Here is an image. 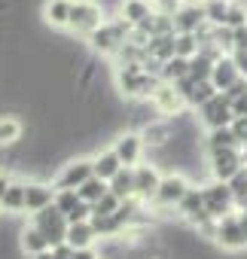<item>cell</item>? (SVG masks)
<instances>
[{
	"mask_svg": "<svg viewBox=\"0 0 247 259\" xmlns=\"http://www.w3.org/2000/svg\"><path fill=\"white\" fill-rule=\"evenodd\" d=\"M129 34H132V25H126L119 16H107V22L86 40L89 49L95 55H104V58H113L122 46L129 43Z\"/></svg>",
	"mask_w": 247,
	"mask_h": 259,
	"instance_id": "obj_1",
	"label": "cell"
},
{
	"mask_svg": "<svg viewBox=\"0 0 247 259\" xmlns=\"http://www.w3.org/2000/svg\"><path fill=\"white\" fill-rule=\"evenodd\" d=\"M195 183L183 174V171H168L162 174V186L156 192V201L150 204V210L156 217H168V210H177V204L186 198V192L192 189Z\"/></svg>",
	"mask_w": 247,
	"mask_h": 259,
	"instance_id": "obj_2",
	"label": "cell"
},
{
	"mask_svg": "<svg viewBox=\"0 0 247 259\" xmlns=\"http://www.w3.org/2000/svg\"><path fill=\"white\" fill-rule=\"evenodd\" d=\"M104 22H107V13H104V7L98 4V0H73L67 34H73L79 40H89Z\"/></svg>",
	"mask_w": 247,
	"mask_h": 259,
	"instance_id": "obj_3",
	"label": "cell"
},
{
	"mask_svg": "<svg viewBox=\"0 0 247 259\" xmlns=\"http://www.w3.org/2000/svg\"><path fill=\"white\" fill-rule=\"evenodd\" d=\"M201 195H204V213H208L214 223H220L223 217H229V213H235V210H238V207H235V195H232L229 183L208 180V183H201Z\"/></svg>",
	"mask_w": 247,
	"mask_h": 259,
	"instance_id": "obj_4",
	"label": "cell"
},
{
	"mask_svg": "<svg viewBox=\"0 0 247 259\" xmlns=\"http://www.w3.org/2000/svg\"><path fill=\"white\" fill-rule=\"evenodd\" d=\"M31 223L43 232V238L49 241V247H52V250H55L58 244H64V241H67V226H70V223H67V217H64L55 204H52V207H46V210H40V213H34V217H31Z\"/></svg>",
	"mask_w": 247,
	"mask_h": 259,
	"instance_id": "obj_5",
	"label": "cell"
},
{
	"mask_svg": "<svg viewBox=\"0 0 247 259\" xmlns=\"http://www.w3.org/2000/svg\"><path fill=\"white\" fill-rule=\"evenodd\" d=\"M110 150L116 153V159L122 162V168H138L144 162V153H147V147L141 141V132H129V128L113 138Z\"/></svg>",
	"mask_w": 247,
	"mask_h": 259,
	"instance_id": "obj_6",
	"label": "cell"
},
{
	"mask_svg": "<svg viewBox=\"0 0 247 259\" xmlns=\"http://www.w3.org/2000/svg\"><path fill=\"white\" fill-rule=\"evenodd\" d=\"M241 168H244L241 150H217V153H208V174L217 183H229Z\"/></svg>",
	"mask_w": 247,
	"mask_h": 259,
	"instance_id": "obj_7",
	"label": "cell"
},
{
	"mask_svg": "<svg viewBox=\"0 0 247 259\" xmlns=\"http://www.w3.org/2000/svg\"><path fill=\"white\" fill-rule=\"evenodd\" d=\"M159 186H162V171H159V165L150 162V159L141 162V165L135 168V198H138L141 204H153Z\"/></svg>",
	"mask_w": 247,
	"mask_h": 259,
	"instance_id": "obj_8",
	"label": "cell"
},
{
	"mask_svg": "<svg viewBox=\"0 0 247 259\" xmlns=\"http://www.w3.org/2000/svg\"><path fill=\"white\" fill-rule=\"evenodd\" d=\"M214 244L223 247V250H229V253L247 250V232H244L241 223H238V210L229 213V217H223V220L217 223V238H214Z\"/></svg>",
	"mask_w": 247,
	"mask_h": 259,
	"instance_id": "obj_9",
	"label": "cell"
},
{
	"mask_svg": "<svg viewBox=\"0 0 247 259\" xmlns=\"http://www.w3.org/2000/svg\"><path fill=\"white\" fill-rule=\"evenodd\" d=\"M198 122L208 128V132H214V128H229L235 122V113H232V104L226 95H217L211 98L201 110H198Z\"/></svg>",
	"mask_w": 247,
	"mask_h": 259,
	"instance_id": "obj_10",
	"label": "cell"
},
{
	"mask_svg": "<svg viewBox=\"0 0 247 259\" xmlns=\"http://www.w3.org/2000/svg\"><path fill=\"white\" fill-rule=\"evenodd\" d=\"M150 104H153V110H156V113H162L168 122H171V119H177V116H183V113L189 110V107H186V98H183L174 85H168V82H162V85L156 89V95H153V101H150Z\"/></svg>",
	"mask_w": 247,
	"mask_h": 259,
	"instance_id": "obj_11",
	"label": "cell"
},
{
	"mask_svg": "<svg viewBox=\"0 0 247 259\" xmlns=\"http://www.w3.org/2000/svg\"><path fill=\"white\" fill-rule=\"evenodd\" d=\"M89 177H95L92 174V156L89 159H67L64 168L58 171V177L52 180V186L55 189H79Z\"/></svg>",
	"mask_w": 247,
	"mask_h": 259,
	"instance_id": "obj_12",
	"label": "cell"
},
{
	"mask_svg": "<svg viewBox=\"0 0 247 259\" xmlns=\"http://www.w3.org/2000/svg\"><path fill=\"white\" fill-rule=\"evenodd\" d=\"M174 19V34H198L208 19H204V4H195V0H183L180 10L171 16Z\"/></svg>",
	"mask_w": 247,
	"mask_h": 259,
	"instance_id": "obj_13",
	"label": "cell"
},
{
	"mask_svg": "<svg viewBox=\"0 0 247 259\" xmlns=\"http://www.w3.org/2000/svg\"><path fill=\"white\" fill-rule=\"evenodd\" d=\"M55 186L46 180H25V213H40L55 204Z\"/></svg>",
	"mask_w": 247,
	"mask_h": 259,
	"instance_id": "obj_14",
	"label": "cell"
},
{
	"mask_svg": "<svg viewBox=\"0 0 247 259\" xmlns=\"http://www.w3.org/2000/svg\"><path fill=\"white\" fill-rule=\"evenodd\" d=\"M116 16L126 22V25L138 28V25H144L147 19L156 16V7H153V0H119Z\"/></svg>",
	"mask_w": 247,
	"mask_h": 259,
	"instance_id": "obj_15",
	"label": "cell"
},
{
	"mask_svg": "<svg viewBox=\"0 0 247 259\" xmlns=\"http://www.w3.org/2000/svg\"><path fill=\"white\" fill-rule=\"evenodd\" d=\"M70 7H73V0H46L43 4V22L49 28H55V31H67Z\"/></svg>",
	"mask_w": 247,
	"mask_h": 259,
	"instance_id": "obj_16",
	"label": "cell"
},
{
	"mask_svg": "<svg viewBox=\"0 0 247 259\" xmlns=\"http://www.w3.org/2000/svg\"><path fill=\"white\" fill-rule=\"evenodd\" d=\"M241 79V73H238V67H235V61L229 58V55H223L217 64H214V73H211V85L223 95V92H229L235 82Z\"/></svg>",
	"mask_w": 247,
	"mask_h": 259,
	"instance_id": "obj_17",
	"label": "cell"
},
{
	"mask_svg": "<svg viewBox=\"0 0 247 259\" xmlns=\"http://www.w3.org/2000/svg\"><path fill=\"white\" fill-rule=\"evenodd\" d=\"M119 171H122V162L116 159V153H113V150H98V153L92 156V174H95L98 180L110 183Z\"/></svg>",
	"mask_w": 247,
	"mask_h": 259,
	"instance_id": "obj_18",
	"label": "cell"
},
{
	"mask_svg": "<svg viewBox=\"0 0 247 259\" xmlns=\"http://www.w3.org/2000/svg\"><path fill=\"white\" fill-rule=\"evenodd\" d=\"M19 247H22V253L31 259V256H37V253H46V250H52L49 247V241L43 238V232L31 223V226H25L22 232H19Z\"/></svg>",
	"mask_w": 247,
	"mask_h": 259,
	"instance_id": "obj_19",
	"label": "cell"
},
{
	"mask_svg": "<svg viewBox=\"0 0 247 259\" xmlns=\"http://www.w3.org/2000/svg\"><path fill=\"white\" fill-rule=\"evenodd\" d=\"M95 241H98V235H95L92 220L89 223H70L67 226V241L64 244H70L73 250H89V247H95Z\"/></svg>",
	"mask_w": 247,
	"mask_h": 259,
	"instance_id": "obj_20",
	"label": "cell"
},
{
	"mask_svg": "<svg viewBox=\"0 0 247 259\" xmlns=\"http://www.w3.org/2000/svg\"><path fill=\"white\" fill-rule=\"evenodd\" d=\"M217 150H241L232 125L229 128H214V132H208L204 138V153H217Z\"/></svg>",
	"mask_w": 247,
	"mask_h": 259,
	"instance_id": "obj_21",
	"label": "cell"
},
{
	"mask_svg": "<svg viewBox=\"0 0 247 259\" xmlns=\"http://www.w3.org/2000/svg\"><path fill=\"white\" fill-rule=\"evenodd\" d=\"M22 135H25L22 119H16V116H0V150L16 147L22 141Z\"/></svg>",
	"mask_w": 247,
	"mask_h": 259,
	"instance_id": "obj_22",
	"label": "cell"
},
{
	"mask_svg": "<svg viewBox=\"0 0 247 259\" xmlns=\"http://www.w3.org/2000/svg\"><path fill=\"white\" fill-rule=\"evenodd\" d=\"M107 186H110V195H116L119 201L135 198V168H122Z\"/></svg>",
	"mask_w": 247,
	"mask_h": 259,
	"instance_id": "obj_23",
	"label": "cell"
},
{
	"mask_svg": "<svg viewBox=\"0 0 247 259\" xmlns=\"http://www.w3.org/2000/svg\"><path fill=\"white\" fill-rule=\"evenodd\" d=\"M4 213H25V180H13L4 195Z\"/></svg>",
	"mask_w": 247,
	"mask_h": 259,
	"instance_id": "obj_24",
	"label": "cell"
},
{
	"mask_svg": "<svg viewBox=\"0 0 247 259\" xmlns=\"http://www.w3.org/2000/svg\"><path fill=\"white\" fill-rule=\"evenodd\" d=\"M189 76V61L186 58H171V61H165L162 64V70H159V79L162 82H168V85H174V82H180V79H186Z\"/></svg>",
	"mask_w": 247,
	"mask_h": 259,
	"instance_id": "obj_25",
	"label": "cell"
},
{
	"mask_svg": "<svg viewBox=\"0 0 247 259\" xmlns=\"http://www.w3.org/2000/svg\"><path fill=\"white\" fill-rule=\"evenodd\" d=\"M214 58H208L204 52H198L195 58H189V79L192 82H211V73H214Z\"/></svg>",
	"mask_w": 247,
	"mask_h": 259,
	"instance_id": "obj_26",
	"label": "cell"
},
{
	"mask_svg": "<svg viewBox=\"0 0 247 259\" xmlns=\"http://www.w3.org/2000/svg\"><path fill=\"white\" fill-rule=\"evenodd\" d=\"M76 192H79V201H86V204H92V207H95V204L110 192V186H107L104 180H98V177H89Z\"/></svg>",
	"mask_w": 247,
	"mask_h": 259,
	"instance_id": "obj_27",
	"label": "cell"
},
{
	"mask_svg": "<svg viewBox=\"0 0 247 259\" xmlns=\"http://www.w3.org/2000/svg\"><path fill=\"white\" fill-rule=\"evenodd\" d=\"M201 52V43H198V37L195 34H174V55L177 58H195Z\"/></svg>",
	"mask_w": 247,
	"mask_h": 259,
	"instance_id": "obj_28",
	"label": "cell"
},
{
	"mask_svg": "<svg viewBox=\"0 0 247 259\" xmlns=\"http://www.w3.org/2000/svg\"><path fill=\"white\" fill-rule=\"evenodd\" d=\"M147 52H150V58H156L159 64L171 61V58H174V34H171V37H153L150 46H147Z\"/></svg>",
	"mask_w": 247,
	"mask_h": 259,
	"instance_id": "obj_29",
	"label": "cell"
},
{
	"mask_svg": "<svg viewBox=\"0 0 247 259\" xmlns=\"http://www.w3.org/2000/svg\"><path fill=\"white\" fill-rule=\"evenodd\" d=\"M217 95H220V92H217L211 82H195L192 92L186 95V107H189V110H201V107H204L211 98H217Z\"/></svg>",
	"mask_w": 247,
	"mask_h": 259,
	"instance_id": "obj_30",
	"label": "cell"
},
{
	"mask_svg": "<svg viewBox=\"0 0 247 259\" xmlns=\"http://www.w3.org/2000/svg\"><path fill=\"white\" fill-rule=\"evenodd\" d=\"M229 4H232V0H229ZM229 4H226V0H204V19H208L211 28H223L226 25Z\"/></svg>",
	"mask_w": 247,
	"mask_h": 259,
	"instance_id": "obj_31",
	"label": "cell"
},
{
	"mask_svg": "<svg viewBox=\"0 0 247 259\" xmlns=\"http://www.w3.org/2000/svg\"><path fill=\"white\" fill-rule=\"evenodd\" d=\"M229 31H238V28H247V4H241V0H232L229 4V13H226V25Z\"/></svg>",
	"mask_w": 247,
	"mask_h": 259,
	"instance_id": "obj_32",
	"label": "cell"
},
{
	"mask_svg": "<svg viewBox=\"0 0 247 259\" xmlns=\"http://www.w3.org/2000/svg\"><path fill=\"white\" fill-rule=\"evenodd\" d=\"M76 204H79V192H76V189H58V192H55V207H58L64 217H67Z\"/></svg>",
	"mask_w": 247,
	"mask_h": 259,
	"instance_id": "obj_33",
	"label": "cell"
},
{
	"mask_svg": "<svg viewBox=\"0 0 247 259\" xmlns=\"http://www.w3.org/2000/svg\"><path fill=\"white\" fill-rule=\"evenodd\" d=\"M229 189H232V195H235V207L247 198V168H241L232 180H229Z\"/></svg>",
	"mask_w": 247,
	"mask_h": 259,
	"instance_id": "obj_34",
	"label": "cell"
},
{
	"mask_svg": "<svg viewBox=\"0 0 247 259\" xmlns=\"http://www.w3.org/2000/svg\"><path fill=\"white\" fill-rule=\"evenodd\" d=\"M119 204H122V201H119L116 195H110V192H107V195L92 207V217H113V213L119 210Z\"/></svg>",
	"mask_w": 247,
	"mask_h": 259,
	"instance_id": "obj_35",
	"label": "cell"
},
{
	"mask_svg": "<svg viewBox=\"0 0 247 259\" xmlns=\"http://www.w3.org/2000/svg\"><path fill=\"white\" fill-rule=\"evenodd\" d=\"M92 220V204H86V201H79L70 213H67V223H89Z\"/></svg>",
	"mask_w": 247,
	"mask_h": 259,
	"instance_id": "obj_36",
	"label": "cell"
},
{
	"mask_svg": "<svg viewBox=\"0 0 247 259\" xmlns=\"http://www.w3.org/2000/svg\"><path fill=\"white\" fill-rule=\"evenodd\" d=\"M180 4H183V0H153L156 13H165V16H174L180 10Z\"/></svg>",
	"mask_w": 247,
	"mask_h": 259,
	"instance_id": "obj_37",
	"label": "cell"
},
{
	"mask_svg": "<svg viewBox=\"0 0 247 259\" xmlns=\"http://www.w3.org/2000/svg\"><path fill=\"white\" fill-rule=\"evenodd\" d=\"M229 58L235 61V67H238V73H241V79H247V52H244V49H235V52H232Z\"/></svg>",
	"mask_w": 247,
	"mask_h": 259,
	"instance_id": "obj_38",
	"label": "cell"
},
{
	"mask_svg": "<svg viewBox=\"0 0 247 259\" xmlns=\"http://www.w3.org/2000/svg\"><path fill=\"white\" fill-rule=\"evenodd\" d=\"M13 180H16L13 174L0 171V207H4V195H7V189H10V183H13Z\"/></svg>",
	"mask_w": 247,
	"mask_h": 259,
	"instance_id": "obj_39",
	"label": "cell"
},
{
	"mask_svg": "<svg viewBox=\"0 0 247 259\" xmlns=\"http://www.w3.org/2000/svg\"><path fill=\"white\" fill-rule=\"evenodd\" d=\"M235 34V49H244L247 52V28H238V31H232ZM232 49V52H235Z\"/></svg>",
	"mask_w": 247,
	"mask_h": 259,
	"instance_id": "obj_40",
	"label": "cell"
},
{
	"mask_svg": "<svg viewBox=\"0 0 247 259\" xmlns=\"http://www.w3.org/2000/svg\"><path fill=\"white\" fill-rule=\"evenodd\" d=\"M52 253H55V259H73V247L70 244H58Z\"/></svg>",
	"mask_w": 247,
	"mask_h": 259,
	"instance_id": "obj_41",
	"label": "cell"
},
{
	"mask_svg": "<svg viewBox=\"0 0 247 259\" xmlns=\"http://www.w3.org/2000/svg\"><path fill=\"white\" fill-rule=\"evenodd\" d=\"M73 259H101V253H98L95 247H89V250H73Z\"/></svg>",
	"mask_w": 247,
	"mask_h": 259,
	"instance_id": "obj_42",
	"label": "cell"
},
{
	"mask_svg": "<svg viewBox=\"0 0 247 259\" xmlns=\"http://www.w3.org/2000/svg\"><path fill=\"white\" fill-rule=\"evenodd\" d=\"M238 223H241V229L247 232V213H244V210H238Z\"/></svg>",
	"mask_w": 247,
	"mask_h": 259,
	"instance_id": "obj_43",
	"label": "cell"
},
{
	"mask_svg": "<svg viewBox=\"0 0 247 259\" xmlns=\"http://www.w3.org/2000/svg\"><path fill=\"white\" fill-rule=\"evenodd\" d=\"M31 259H55V253H52V250H46V253H37V256H31Z\"/></svg>",
	"mask_w": 247,
	"mask_h": 259,
	"instance_id": "obj_44",
	"label": "cell"
},
{
	"mask_svg": "<svg viewBox=\"0 0 247 259\" xmlns=\"http://www.w3.org/2000/svg\"><path fill=\"white\" fill-rule=\"evenodd\" d=\"M238 210H244V213H247V198H244V201L238 204Z\"/></svg>",
	"mask_w": 247,
	"mask_h": 259,
	"instance_id": "obj_45",
	"label": "cell"
},
{
	"mask_svg": "<svg viewBox=\"0 0 247 259\" xmlns=\"http://www.w3.org/2000/svg\"><path fill=\"white\" fill-rule=\"evenodd\" d=\"M226 4H229V0H226Z\"/></svg>",
	"mask_w": 247,
	"mask_h": 259,
	"instance_id": "obj_46",
	"label": "cell"
}]
</instances>
